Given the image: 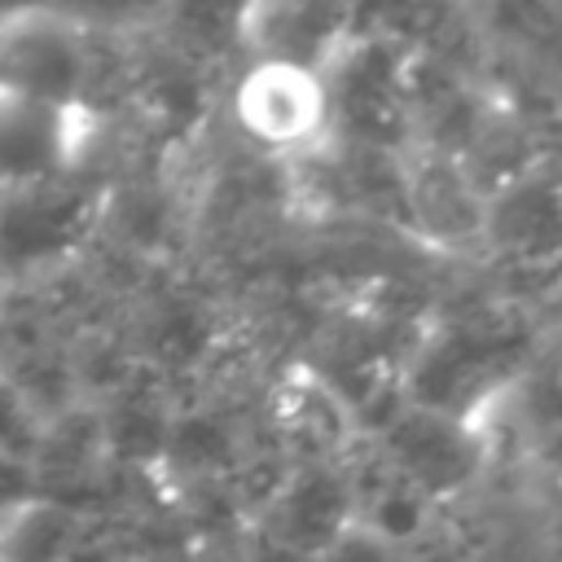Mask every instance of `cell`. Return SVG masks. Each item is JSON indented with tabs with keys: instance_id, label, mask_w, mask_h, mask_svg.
Masks as SVG:
<instances>
[{
	"instance_id": "obj_1",
	"label": "cell",
	"mask_w": 562,
	"mask_h": 562,
	"mask_svg": "<svg viewBox=\"0 0 562 562\" xmlns=\"http://www.w3.org/2000/svg\"><path fill=\"white\" fill-rule=\"evenodd\" d=\"M97 31L66 4L18 0L0 9V101L75 110L97 83Z\"/></svg>"
},
{
	"instance_id": "obj_2",
	"label": "cell",
	"mask_w": 562,
	"mask_h": 562,
	"mask_svg": "<svg viewBox=\"0 0 562 562\" xmlns=\"http://www.w3.org/2000/svg\"><path fill=\"white\" fill-rule=\"evenodd\" d=\"M228 114L259 154L303 158L334 132V83L316 57L255 53L228 88Z\"/></svg>"
},
{
	"instance_id": "obj_3",
	"label": "cell",
	"mask_w": 562,
	"mask_h": 562,
	"mask_svg": "<svg viewBox=\"0 0 562 562\" xmlns=\"http://www.w3.org/2000/svg\"><path fill=\"white\" fill-rule=\"evenodd\" d=\"M404 198L417 215V224L435 237V241H461L474 237L487 220L483 202H479V184L474 176L452 162L448 154H426L408 167L404 176Z\"/></svg>"
},
{
	"instance_id": "obj_4",
	"label": "cell",
	"mask_w": 562,
	"mask_h": 562,
	"mask_svg": "<svg viewBox=\"0 0 562 562\" xmlns=\"http://www.w3.org/2000/svg\"><path fill=\"white\" fill-rule=\"evenodd\" d=\"M97 4H132V0H97Z\"/></svg>"
}]
</instances>
